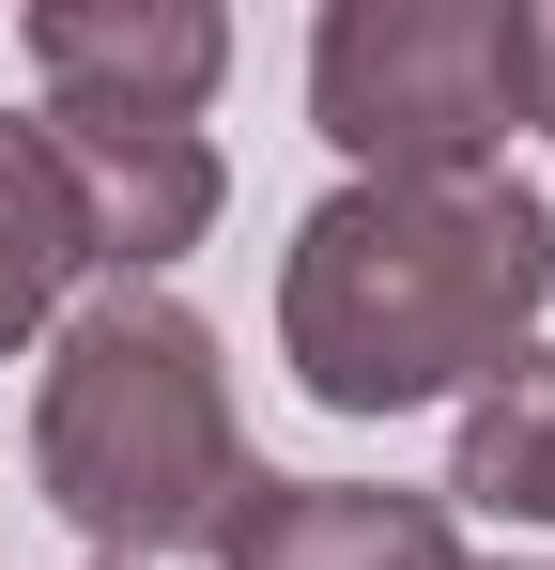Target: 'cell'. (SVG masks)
I'll use <instances>...</instances> for the list:
<instances>
[{"mask_svg": "<svg viewBox=\"0 0 555 570\" xmlns=\"http://www.w3.org/2000/svg\"><path fill=\"white\" fill-rule=\"evenodd\" d=\"M494 78H509V124L555 139V0H494Z\"/></svg>", "mask_w": 555, "mask_h": 570, "instance_id": "obj_9", "label": "cell"}, {"mask_svg": "<svg viewBox=\"0 0 555 570\" xmlns=\"http://www.w3.org/2000/svg\"><path fill=\"white\" fill-rule=\"evenodd\" d=\"M494 570H555V556H494Z\"/></svg>", "mask_w": 555, "mask_h": 570, "instance_id": "obj_10", "label": "cell"}, {"mask_svg": "<svg viewBox=\"0 0 555 570\" xmlns=\"http://www.w3.org/2000/svg\"><path fill=\"white\" fill-rule=\"evenodd\" d=\"M47 170L78 200V263L124 278V293H171V263L216 232V200H232V170H216L201 124H62V108H47Z\"/></svg>", "mask_w": 555, "mask_h": 570, "instance_id": "obj_4", "label": "cell"}, {"mask_svg": "<svg viewBox=\"0 0 555 570\" xmlns=\"http://www.w3.org/2000/svg\"><path fill=\"white\" fill-rule=\"evenodd\" d=\"M216 570H478L448 524V493H401V478H278L247 463L216 509Z\"/></svg>", "mask_w": 555, "mask_h": 570, "instance_id": "obj_6", "label": "cell"}, {"mask_svg": "<svg viewBox=\"0 0 555 570\" xmlns=\"http://www.w3.org/2000/svg\"><path fill=\"white\" fill-rule=\"evenodd\" d=\"M555 308V200L494 170H370L293 216L278 263V371L324 416H417L494 385Z\"/></svg>", "mask_w": 555, "mask_h": 570, "instance_id": "obj_1", "label": "cell"}, {"mask_svg": "<svg viewBox=\"0 0 555 570\" xmlns=\"http://www.w3.org/2000/svg\"><path fill=\"white\" fill-rule=\"evenodd\" d=\"M309 124L340 139V186H370V170H494L509 155L494 0H324Z\"/></svg>", "mask_w": 555, "mask_h": 570, "instance_id": "obj_3", "label": "cell"}, {"mask_svg": "<svg viewBox=\"0 0 555 570\" xmlns=\"http://www.w3.org/2000/svg\"><path fill=\"white\" fill-rule=\"evenodd\" d=\"M31 478L93 540V570L201 556L216 509H232V478H247V401H232L216 324L185 293L93 278L47 324V371H31Z\"/></svg>", "mask_w": 555, "mask_h": 570, "instance_id": "obj_2", "label": "cell"}, {"mask_svg": "<svg viewBox=\"0 0 555 570\" xmlns=\"http://www.w3.org/2000/svg\"><path fill=\"white\" fill-rule=\"evenodd\" d=\"M78 293H93V263H78V200H62V170H47V124L0 108V355L47 340Z\"/></svg>", "mask_w": 555, "mask_h": 570, "instance_id": "obj_8", "label": "cell"}, {"mask_svg": "<svg viewBox=\"0 0 555 570\" xmlns=\"http://www.w3.org/2000/svg\"><path fill=\"white\" fill-rule=\"evenodd\" d=\"M494 509V524H555V340H525L494 385H463L448 432V524Z\"/></svg>", "mask_w": 555, "mask_h": 570, "instance_id": "obj_7", "label": "cell"}, {"mask_svg": "<svg viewBox=\"0 0 555 570\" xmlns=\"http://www.w3.org/2000/svg\"><path fill=\"white\" fill-rule=\"evenodd\" d=\"M31 78L62 124H201L232 78L216 0H31Z\"/></svg>", "mask_w": 555, "mask_h": 570, "instance_id": "obj_5", "label": "cell"}]
</instances>
